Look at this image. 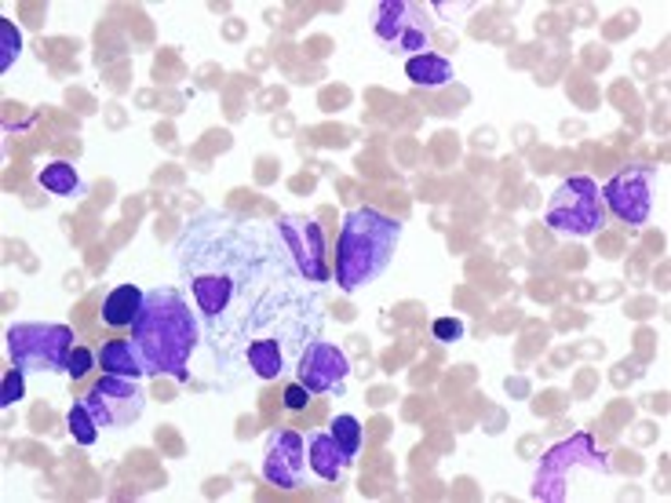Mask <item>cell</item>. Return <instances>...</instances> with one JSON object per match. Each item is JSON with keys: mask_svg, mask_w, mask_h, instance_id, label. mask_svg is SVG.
<instances>
[{"mask_svg": "<svg viewBox=\"0 0 671 503\" xmlns=\"http://www.w3.org/2000/svg\"><path fill=\"white\" fill-rule=\"evenodd\" d=\"M175 256L202 314V340L227 372L245 369L256 340H281L285 351L318 340L321 299L307 289L310 281L274 226L208 208L183 226Z\"/></svg>", "mask_w": 671, "mask_h": 503, "instance_id": "cell-1", "label": "cell"}, {"mask_svg": "<svg viewBox=\"0 0 671 503\" xmlns=\"http://www.w3.org/2000/svg\"><path fill=\"white\" fill-rule=\"evenodd\" d=\"M202 343V321L180 289H150L139 318L132 321V347L146 376H175L186 380L191 354Z\"/></svg>", "mask_w": 671, "mask_h": 503, "instance_id": "cell-2", "label": "cell"}, {"mask_svg": "<svg viewBox=\"0 0 671 503\" xmlns=\"http://www.w3.org/2000/svg\"><path fill=\"white\" fill-rule=\"evenodd\" d=\"M402 241V223L376 208H354L343 219L340 245H335V281L343 292L373 285L391 267L394 248Z\"/></svg>", "mask_w": 671, "mask_h": 503, "instance_id": "cell-3", "label": "cell"}, {"mask_svg": "<svg viewBox=\"0 0 671 503\" xmlns=\"http://www.w3.org/2000/svg\"><path fill=\"white\" fill-rule=\"evenodd\" d=\"M610 459L599 453L591 434H573L565 442L551 445L540 459L537 481H533V500L565 503V500H595L599 486L610 481Z\"/></svg>", "mask_w": 671, "mask_h": 503, "instance_id": "cell-4", "label": "cell"}, {"mask_svg": "<svg viewBox=\"0 0 671 503\" xmlns=\"http://www.w3.org/2000/svg\"><path fill=\"white\" fill-rule=\"evenodd\" d=\"M544 223L554 234L565 237H591L606 226V205L602 191L591 175H570L559 183V191L551 194Z\"/></svg>", "mask_w": 671, "mask_h": 503, "instance_id": "cell-5", "label": "cell"}, {"mask_svg": "<svg viewBox=\"0 0 671 503\" xmlns=\"http://www.w3.org/2000/svg\"><path fill=\"white\" fill-rule=\"evenodd\" d=\"M8 354L23 372H66L73 329L56 321H23L8 329Z\"/></svg>", "mask_w": 671, "mask_h": 503, "instance_id": "cell-6", "label": "cell"}, {"mask_svg": "<svg viewBox=\"0 0 671 503\" xmlns=\"http://www.w3.org/2000/svg\"><path fill=\"white\" fill-rule=\"evenodd\" d=\"M88 405V413L96 416L99 427H129L143 416L146 405V391L139 380H129V376H110L102 372L96 387L81 397Z\"/></svg>", "mask_w": 671, "mask_h": 503, "instance_id": "cell-7", "label": "cell"}, {"mask_svg": "<svg viewBox=\"0 0 671 503\" xmlns=\"http://www.w3.org/2000/svg\"><path fill=\"white\" fill-rule=\"evenodd\" d=\"M431 15L419 4H413V0H383V4H376V37L398 51H408V59L424 56L427 45H431Z\"/></svg>", "mask_w": 671, "mask_h": 503, "instance_id": "cell-8", "label": "cell"}, {"mask_svg": "<svg viewBox=\"0 0 671 503\" xmlns=\"http://www.w3.org/2000/svg\"><path fill=\"white\" fill-rule=\"evenodd\" d=\"M602 205H606V216L621 219L627 226L649 223V208H654V168L646 164L621 168L602 186Z\"/></svg>", "mask_w": 671, "mask_h": 503, "instance_id": "cell-9", "label": "cell"}, {"mask_svg": "<svg viewBox=\"0 0 671 503\" xmlns=\"http://www.w3.org/2000/svg\"><path fill=\"white\" fill-rule=\"evenodd\" d=\"M274 230L285 241L292 263H296V270L310 285H325L332 278L329 256H325V230L310 216H281Z\"/></svg>", "mask_w": 671, "mask_h": 503, "instance_id": "cell-10", "label": "cell"}, {"mask_svg": "<svg viewBox=\"0 0 671 503\" xmlns=\"http://www.w3.org/2000/svg\"><path fill=\"white\" fill-rule=\"evenodd\" d=\"M351 372V361L335 343H325V340H314L307 347L300 351L296 358V380L307 387L310 394H332V391H343V380Z\"/></svg>", "mask_w": 671, "mask_h": 503, "instance_id": "cell-11", "label": "cell"}, {"mask_svg": "<svg viewBox=\"0 0 671 503\" xmlns=\"http://www.w3.org/2000/svg\"><path fill=\"white\" fill-rule=\"evenodd\" d=\"M303 470H307V445L296 431H278L267 445L264 475L278 489H300Z\"/></svg>", "mask_w": 671, "mask_h": 503, "instance_id": "cell-12", "label": "cell"}, {"mask_svg": "<svg viewBox=\"0 0 671 503\" xmlns=\"http://www.w3.org/2000/svg\"><path fill=\"white\" fill-rule=\"evenodd\" d=\"M307 456H310L314 475H318L321 481H340L343 470H347V464H351V456L340 449L332 431L329 434H314L310 445H307Z\"/></svg>", "mask_w": 671, "mask_h": 503, "instance_id": "cell-13", "label": "cell"}, {"mask_svg": "<svg viewBox=\"0 0 671 503\" xmlns=\"http://www.w3.org/2000/svg\"><path fill=\"white\" fill-rule=\"evenodd\" d=\"M285 343L281 340H256L245 354V369L252 376H259V380H278V376H285Z\"/></svg>", "mask_w": 671, "mask_h": 503, "instance_id": "cell-14", "label": "cell"}, {"mask_svg": "<svg viewBox=\"0 0 671 503\" xmlns=\"http://www.w3.org/2000/svg\"><path fill=\"white\" fill-rule=\"evenodd\" d=\"M143 299L146 292L135 289V285H118L102 303V321L110 324V329H132V321L139 318L143 310Z\"/></svg>", "mask_w": 671, "mask_h": 503, "instance_id": "cell-15", "label": "cell"}, {"mask_svg": "<svg viewBox=\"0 0 671 503\" xmlns=\"http://www.w3.org/2000/svg\"><path fill=\"white\" fill-rule=\"evenodd\" d=\"M99 358V369L110 372V376H129V380H139V376H146L139 354H135L132 340H110L102 343V351L96 354Z\"/></svg>", "mask_w": 671, "mask_h": 503, "instance_id": "cell-16", "label": "cell"}, {"mask_svg": "<svg viewBox=\"0 0 671 503\" xmlns=\"http://www.w3.org/2000/svg\"><path fill=\"white\" fill-rule=\"evenodd\" d=\"M405 77L416 88H442V84L453 81V66H449V59L435 56V51H424V56H413L405 62Z\"/></svg>", "mask_w": 671, "mask_h": 503, "instance_id": "cell-17", "label": "cell"}, {"mask_svg": "<svg viewBox=\"0 0 671 503\" xmlns=\"http://www.w3.org/2000/svg\"><path fill=\"white\" fill-rule=\"evenodd\" d=\"M40 186H45L48 194H56V197H73V194H81V175H77V168L66 164V161H56V164H45L40 168Z\"/></svg>", "mask_w": 671, "mask_h": 503, "instance_id": "cell-18", "label": "cell"}, {"mask_svg": "<svg viewBox=\"0 0 671 503\" xmlns=\"http://www.w3.org/2000/svg\"><path fill=\"white\" fill-rule=\"evenodd\" d=\"M66 424H70V434L77 438L81 445H96V438H99V424H96V416L88 413V405H84V402H77V405L70 408Z\"/></svg>", "mask_w": 671, "mask_h": 503, "instance_id": "cell-19", "label": "cell"}, {"mask_svg": "<svg viewBox=\"0 0 671 503\" xmlns=\"http://www.w3.org/2000/svg\"><path fill=\"white\" fill-rule=\"evenodd\" d=\"M332 438L340 442V449H343V453H347L351 459L358 456V449H362V427H358V419H354V416H335Z\"/></svg>", "mask_w": 671, "mask_h": 503, "instance_id": "cell-20", "label": "cell"}, {"mask_svg": "<svg viewBox=\"0 0 671 503\" xmlns=\"http://www.w3.org/2000/svg\"><path fill=\"white\" fill-rule=\"evenodd\" d=\"M99 358L96 354H91L88 347H73V354H70V361H66V372H70V380L73 383H81L84 376L91 372V365H96Z\"/></svg>", "mask_w": 671, "mask_h": 503, "instance_id": "cell-21", "label": "cell"}, {"mask_svg": "<svg viewBox=\"0 0 671 503\" xmlns=\"http://www.w3.org/2000/svg\"><path fill=\"white\" fill-rule=\"evenodd\" d=\"M23 369H8L4 372V387H0V405H15L19 402V397H23L26 394V383H23Z\"/></svg>", "mask_w": 671, "mask_h": 503, "instance_id": "cell-22", "label": "cell"}, {"mask_svg": "<svg viewBox=\"0 0 671 503\" xmlns=\"http://www.w3.org/2000/svg\"><path fill=\"white\" fill-rule=\"evenodd\" d=\"M435 340H442V343L464 340V321H456V318H438V321H435Z\"/></svg>", "mask_w": 671, "mask_h": 503, "instance_id": "cell-23", "label": "cell"}, {"mask_svg": "<svg viewBox=\"0 0 671 503\" xmlns=\"http://www.w3.org/2000/svg\"><path fill=\"white\" fill-rule=\"evenodd\" d=\"M0 34H4V59H0V70H8L19 56V34H15V26L8 23V19L0 23Z\"/></svg>", "mask_w": 671, "mask_h": 503, "instance_id": "cell-24", "label": "cell"}, {"mask_svg": "<svg viewBox=\"0 0 671 503\" xmlns=\"http://www.w3.org/2000/svg\"><path fill=\"white\" fill-rule=\"evenodd\" d=\"M310 397H314V394H310L307 387H303L300 380L285 387V405L292 408V413H300V408H307V405H310Z\"/></svg>", "mask_w": 671, "mask_h": 503, "instance_id": "cell-25", "label": "cell"}]
</instances>
